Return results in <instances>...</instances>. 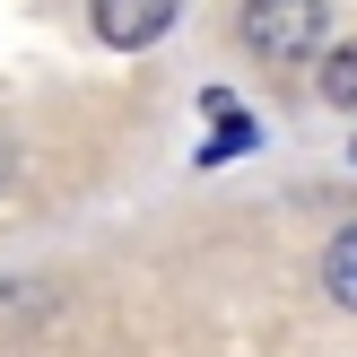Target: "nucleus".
Here are the masks:
<instances>
[{
	"instance_id": "1",
	"label": "nucleus",
	"mask_w": 357,
	"mask_h": 357,
	"mask_svg": "<svg viewBox=\"0 0 357 357\" xmlns=\"http://www.w3.org/2000/svg\"><path fill=\"white\" fill-rule=\"evenodd\" d=\"M314 44H323V0H244V52L305 61Z\"/></svg>"
},
{
	"instance_id": "2",
	"label": "nucleus",
	"mask_w": 357,
	"mask_h": 357,
	"mask_svg": "<svg viewBox=\"0 0 357 357\" xmlns=\"http://www.w3.org/2000/svg\"><path fill=\"white\" fill-rule=\"evenodd\" d=\"M174 9H183V0H96V35L122 44V52H139V44H157V35L174 26Z\"/></svg>"
},
{
	"instance_id": "3",
	"label": "nucleus",
	"mask_w": 357,
	"mask_h": 357,
	"mask_svg": "<svg viewBox=\"0 0 357 357\" xmlns=\"http://www.w3.org/2000/svg\"><path fill=\"white\" fill-rule=\"evenodd\" d=\"M323 288L357 314V227H340V236H331V253H323Z\"/></svg>"
},
{
	"instance_id": "4",
	"label": "nucleus",
	"mask_w": 357,
	"mask_h": 357,
	"mask_svg": "<svg viewBox=\"0 0 357 357\" xmlns=\"http://www.w3.org/2000/svg\"><path fill=\"white\" fill-rule=\"evenodd\" d=\"M323 96H331V105H349V114H357V44H340V52L323 61Z\"/></svg>"
},
{
	"instance_id": "5",
	"label": "nucleus",
	"mask_w": 357,
	"mask_h": 357,
	"mask_svg": "<svg viewBox=\"0 0 357 357\" xmlns=\"http://www.w3.org/2000/svg\"><path fill=\"white\" fill-rule=\"evenodd\" d=\"M236 149H253V114H244V122L227 114V122H218V139H209V157H236Z\"/></svg>"
}]
</instances>
